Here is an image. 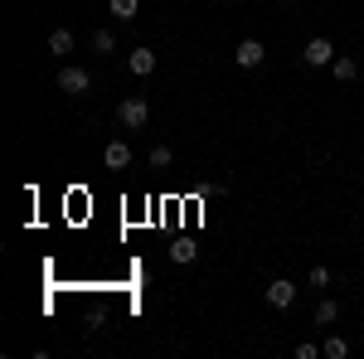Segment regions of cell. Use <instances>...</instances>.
I'll return each instance as SVG.
<instances>
[{"label": "cell", "instance_id": "cell-1", "mask_svg": "<svg viewBox=\"0 0 364 359\" xmlns=\"http://www.w3.org/2000/svg\"><path fill=\"white\" fill-rule=\"evenodd\" d=\"M87 87H92V73H87V68H78V63H63V68H58V92L83 97Z\"/></svg>", "mask_w": 364, "mask_h": 359}, {"label": "cell", "instance_id": "cell-2", "mask_svg": "<svg viewBox=\"0 0 364 359\" xmlns=\"http://www.w3.org/2000/svg\"><path fill=\"white\" fill-rule=\"evenodd\" d=\"M117 122H122L127 132H141V127L151 122V102H146V97H127V102L117 107Z\"/></svg>", "mask_w": 364, "mask_h": 359}, {"label": "cell", "instance_id": "cell-3", "mask_svg": "<svg viewBox=\"0 0 364 359\" xmlns=\"http://www.w3.org/2000/svg\"><path fill=\"white\" fill-rule=\"evenodd\" d=\"M301 58H306L311 68H331V63H336V44H331V39H321V34H316V39H311L306 49H301Z\"/></svg>", "mask_w": 364, "mask_h": 359}, {"label": "cell", "instance_id": "cell-4", "mask_svg": "<svg viewBox=\"0 0 364 359\" xmlns=\"http://www.w3.org/2000/svg\"><path fill=\"white\" fill-rule=\"evenodd\" d=\"M262 296H267V306H272V311H287V306L296 301V282L277 277V282H267V291H262Z\"/></svg>", "mask_w": 364, "mask_h": 359}, {"label": "cell", "instance_id": "cell-5", "mask_svg": "<svg viewBox=\"0 0 364 359\" xmlns=\"http://www.w3.org/2000/svg\"><path fill=\"white\" fill-rule=\"evenodd\" d=\"M262 58H267L262 39H243V44L233 49V63H238V68H262Z\"/></svg>", "mask_w": 364, "mask_h": 359}, {"label": "cell", "instance_id": "cell-6", "mask_svg": "<svg viewBox=\"0 0 364 359\" xmlns=\"http://www.w3.org/2000/svg\"><path fill=\"white\" fill-rule=\"evenodd\" d=\"M102 161H107V170H127L132 166V146H127V141H107Z\"/></svg>", "mask_w": 364, "mask_h": 359}, {"label": "cell", "instance_id": "cell-7", "mask_svg": "<svg viewBox=\"0 0 364 359\" xmlns=\"http://www.w3.org/2000/svg\"><path fill=\"white\" fill-rule=\"evenodd\" d=\"M331 73H336V83H355V78H360V63H355L350 54H336Z\"/></svg>", "mask_w": 364, "mask_h": 359}, {"label": "cell", "instance_id": "cell-8", "mask_svg": "<svg viewBox=\"0 0 364 359\" xmlns=\"http://www.w3.org/2000/svg\"><path fill=\"white\" fill-rule=\"evenodd\" d=\"M127 68H132V73H136V78H146V73H156V54H151V49H146V44H141L136 54L127 58Z\"/></svg>", "mask_w": 364, "mask_h": 359}, {"label": "cell", "instance_id": "cell-9", "mask_svg": "<svg viewBox=\"0 0 364 359\" xmlns=\"http://www.w3.org/2000/svg\"><path fill=\"white\" fill-rule=\"evenodd\" d=\"M321 355H326V359H345V355H350V340H345V335H331V340L321 345Z\"/></svg>", "mask_w": 364, "mask_h": 359}, {"label": "cell", "instance_id": "cell-10", "mask_svg": "<svg viewBox=\"0 0 364 359\" xmlns=\"http://www.w3.org/2000/svg\"><path fill=\"white\" fill-rule=\"evenodd\" d=\"M49 54H73V34L68 29H54L49 34Z\"/></svg>", "mask_w": 364, "mask_h": 359}, {"label": "cell", "instance_id": "cell-11", "mask_svg": "<svg viewBox=\"0 0 364 359\" xmlns=\"http://www.w3.org/2000/svg\"><path fill=\"white\" fill-rule=\"evenodd\" d=\"M336 321H340V306L336 301H321V306H316V326H336Z\"/></svg>", "mask_w": 364, "mask_h": 359}, {"label": "cell", "instance_id": "cell-12", "mask_svg": "<svg viewBox=\"0 0 364 359\" xmlns=\"http://www.w3.org/2000/svg\"><path fill=\"white\" fill-rule=\"evenodd\" d=\"M170 161H175L170 146H151V170H170Z\"/></svg>", "mask_w": 364, "mask_h": 359}, {"label": "cell", "instance_id": "cell-13", "mask_svg": "<svg viewBox=\"0 0 364 359\" xmlns=\"http://www.w3.org/2000/svg\"><path fill=\"white\" fill-rule=\"evenodd\" d=\"M136 10H141V0H112V15H117V20H136Z\"/></svg>", "mask_w": 364, "mask_h": 359}, {"label": "cell", "instance_id": "cell-14", "mask_svg": "<svg viewBox=\"0 0 364 359\" xmlns=\"http://www.w3.org/2000/svg\"><path fill=\"white\" fill-rule=\"evenodd\" d=\"M195 243H190V238H180V243H175V248H170V257H175V262H195Z\"/></svg>", "mask_w": 364, "mask_h": 359}, {"label": "cell", "instance_id": "cell-15", "mask_svg": "<svg viewBox=\"0 0 364 359\" xmlns=\"http://www.w3.org/2000/svg\"><path fill=\"white\" fill-rule=\"evenodd\" d=\"M92 49H97V54H112V49H117V39L107 34V29H97V34H92Z\"/></svg>", "mask_w": 364, "mask_h": 359}, {"label": "cell", "instance_id": "cell-16", "mask_svg": "<svg viewBox=\"0 0 364 359\" xmlns=\"http://www.w3.org/2000/svg\"><path fill=\"white\" fill-rule=\"evenodd\" d=\"M296 359H326V355H321V345H311V340H301V345H296Z\"/></svg>", "mask_w": 364, "mask_h": 359}, {"label": "cell", "instance_id": "cell-17", "mask_svg": "<svg viewBox=\"0 0 364 359\" xmlns=\"http://www.w3.org/2000/svg\"><path fill=\"white\" fill-rule=\"evenodd\" d=\"M311 286H331V267H311Z\"/></svg>", "mask_w": 364, "mask_h": 359}]
</instances>
